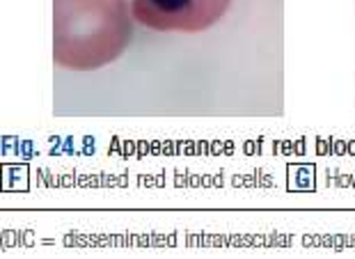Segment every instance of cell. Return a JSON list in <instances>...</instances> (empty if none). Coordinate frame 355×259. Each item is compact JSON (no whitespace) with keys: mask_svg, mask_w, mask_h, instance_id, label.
Here are the masks:
<instances>
[{"mask_svg":"<svg viewBox=\"0 0 355 259\" xmlns=\"http://www.w3.org/2000/svg\"><path fill=\"white\" fill-rule=\"evenodd\" d=\"M230 0H133V14L154 30L198 33L214 26Z\"/></svg>","mask_w":355,"mask_h":259,"instance_id":"6da1fadb","label":"cell"}]
</instances>
